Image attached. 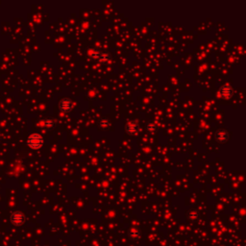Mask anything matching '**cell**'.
Masks as SVG:
<instances>
[{
  "label": "cell",
  "instance_id": "7",
  "mask_svg": "<svg viewBox=\"0 0 246 246\" xmlns=\"http://www.w3.org/2000/svg\"><path fill=\"white\" fill-rule=\"evenodd\" d=\"M138 130V127L137 125V123L135 122H129L126 126V131L129 133V134H136Z\"/></svg>",
  "mask_w": 246,
  "mask_h": 246
},
{
  "label": "cell",
  "instance_id": "8",
  "mask_svg": "<svg viewBox=\"0 0 246 246\" xmlns=\"http://www.w3.org/2000/svg\"><path fill=\"white\" fill-rule=\"evenodd\" d=\"M147 129H148L150 132H155V131L157 130V125L151 122V123H149V124L147 125Z\"/></svg>",
  "mask_w": 246,
  "mask_h": 246
},
{
  "label": "cell",
  "instance_id": "4",
  "mask_svg": "<svg viewBox=\"0 0 246 246\" xmlns=\"http://www.w3.org/2000/svg\"><path fill=\"white\" fill-rule=\"evenodd\" d=\"M219 92H220V94H221V96H223L225 98H229L233 94V88L229 85H224L223 87L220 88Z\"/></svg>",
  "mask_w": 246,
  "mask_h": 246
},
{
  "label": "cell",
  "instance_id": "1",
  "mask_svg": "<svg viewBox=\"0 0 246 246\" xmlns=\"http://www.w3.org/2000/svg\"><path fill=\"white\" fill-rule=\"evenodd\" d=\"M27 144L33 149L41 148L43 144V138L38 134H33L28 138Z\"/></svg>",
  "mask_w": 246,
  "mask_h": 246
},
{
  "label": "cell",
  "instance_id": "5",
  "mask_svg": "<svg viewBox=\"0 0 246 246\" xmlns=\"http://www.w3.org/2000/svg\"><path fill=\"white\" fill-rule=\"evenodd\" d=\"M90 56L93 57L94 59L100 60L102 62H105V61H109L110 60V56L108 54L101 53V52H98V51H92V52H90Z\"/></svg>",
  "mask_w": 246,
  "mask_h": 246
},
{
  "label": "cell",
  "instance_id": "6",
  "mask_svg": "<svg viewBox=\"0 0 246 246\" xmlns=\"http://www.w3.org/2000/svg\"><path fill=\"white\" fill-rule=\"evenodd\" d=\"M228 132L225 131V130H219L217 133H216V138L218 141H221V142H224L228 139Z\"/></svg>",
  "mask_w": 246,
  "mask_h": 246
},
{
  "label": "cell",
  "instance_id": "9",
  "mask_svg": "<svg viewBox=\"0 0 246 246\" xmlns=\"http://www.w3.org/2000/svg\"><path fill=\"white\" fill-rule=\"evenodd\" d=\"M99 125H100L101 127H108V126H109V121L106 120V119H101V120L99 121Z\"/></svg>",
  "mask_w": 246,
  "mask_h": 246
},
{
  "label": "cell",
  "instance_id": "3",
  "mask_svg": "<svg viewBox=\"0 0 246 246\" xmlns=\"http://www.w3.org/2000/svg\"><path fill=\"white\" fill-rule=\"evenodd\" d=\"M72 108V102L68 98H64L60 102V109L63 112H68Z\"/></svg>",
  "mask_w": 246,
  "mask_h": 246
},
{
  "label": "cell",
  "instance_id": "2",
  "mask_svg": "<svg viewBox=\"0 0 246 246\" xmlns=\"http://www.w3.org/2000/svg\"><path fill=\"white\" fill-rule=\"evenodd\" d=\"M11 222L16 225V226H19L24 222V215L22 213L20 212H15L14 213H12L11 215Z\"/></svg>",
  "mask_w": 246,
  "mask_h": 246
}]
</instances>
